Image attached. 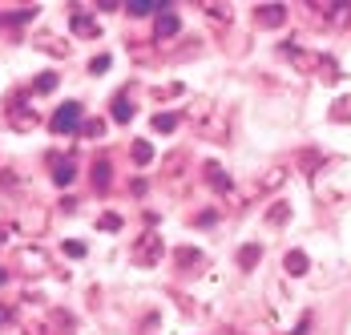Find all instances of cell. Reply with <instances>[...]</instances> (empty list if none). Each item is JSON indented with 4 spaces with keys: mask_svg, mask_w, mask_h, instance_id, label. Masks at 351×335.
I'll return each mask as SVG.
<instances>
[{
    "mask_svg": "<svg viewBox=\"0 0 351 335\" xmlns=\"http://www.w3.org/2000/svg\"><path fill=\"white\" fill-rule=\"evenodd\" d=\"M109 113H113V122H121V126H125V122H134V105H130V101L121 97V93L113 97V105H109Z\"/></svg>",
    "mask_w": 351,
    "mask_h": 335,
    "instance_id": "obj_13",
    "label": "cell"
},
{
    "mask_svg": "<svg viewBox=\"0 0 351 335\" xmlns=\"http://www.w3.org/2000/svg\"><path fill=\"white\" fill-rule=\"evenodd\" d=\"M81 134H89V137H101V134H106V126H101V122L93 117V122H85V126H81Z\"/></svg>",
    "mask_w": 351,
    "mask_h": 335,
    "instance_id": "obj_25",
    "label": "cell"
},
{
    "mask_svg": "<svg viewBox=\"0 0 351 335\" xmlns=\"http://www.w3.org/2000/svg\"><path fill=\"white\" fill-rule=\"evenodd\" d=\"M25 335H49V327H45V323H29V327H25Z\"/></svg>",
    "mask_w": 351,
    "mask_h": 335,
    "instance_id": "obj_30",
    "label": "cell"
},
{
    "mask_svg": "<svg viewBox=\"0 0 351 335\" xmlns=\"http://www.w3.org/2000/svg\"><path fill=\"white\" fill-rule=\"evenodd\" d=\"M206 16H210L218 29H226L230 25V4H206Z\"/></svg>",
    "mask_w": 351,
    "mask_h": 335,
    "instance_id": "obj_17",
    "label": "cell"
},
{
    "mask_svg": "<svg viewBox=\"0 0 351 335\" xmlns=\"http://www.w3.org/2000/svg\"><path fill=\"white\" fill-rule=\"evenodd\" d=\"M4 279H8V275H4V270H0V287H4Z\"/></svg>",
    "mask_w": 351,
    "mask_h": 335,
    "instance_id": "obj_35",
    "label": "cell"
},
{
    "mask_svg": "<svg viewBox=\"0 0 351 335\" xmlns=\"http://www.w3.org/2000/svg\"><path fill=\"white\" fill-rule=\"evenodd\" d=\"M85 122H81V101H65L57 113H53V134H77Z\"/></svg>",
    "mask_w": 351,
    "mask_h": 335,
    "instance_id": "obj_2",
    "label": "cell"
},
{
    "mask_svg": "<svg viewBox=\"0 0 351 335\" xmlns=\"http://www.w3.org/2000/svg\"><path fill=\"white\" fill-rule=\"evenodd\" d=\"M282 267H287V275H295V279H299V275H307V270H311V259H307L303 251H291V255L282 259Z\"/></svg>",
    "mask_w": 351,
    "mask_h": 335,
    "instance_id": "obj_9",
    "label": "cell"
},
{
    "mask_svg": "<svg viewBox=\"0 0 351 335\" xmlns=\"http://www.w3.org/2000/svg\"><path fill=\"white\" fill-rule=\"evenodd\" d=\"M73 33L77 36H97V21L85 12H73Z\"/></svg>",
    "mask_w": 351,
    "mask_h": 335,
    "instance_id": "obj_15",
    "label": "cell"
},
{
    "mask_svg": "<svg viewBox=\"0 0 351 335\" xmlns=\"http://www.w3.org/2000/svg\"><path fill=\"white\" fill-rule=\"evenodd\" d=\"M279 182H287V170H282V166H275L271 174H263V182H258V186H263V190H275Z\"/></svg>",
    "mask_w": 351,
    "mask_h": 335,
    "instance_id": "obj_23",
    "label": "cell"
},
{
    "mask_svg": "<svg viewBox=\"0 0 351 335\" xmlns=\"http://www.w3.org/2000/svg\"><path fill=\"white\" fill-rule=\"evenodd\" d=\"M65 255H69V259H81V255H85V242L69 238V242H65Z\"/></svg>",
    "mask_w": 351,
    "mask_h": 335,
    "instance_id": "obj_26",
    "label": "cell"
},
{
    "mask_svg": "<svg viewBox=\"0 0 351 335\" xmlns=\"http://www.w3.org/2000/svg\"><path fill=\"white\" fill-rule=\"evenodd\" d=\"M89 178H93V190L106 194L109 182H113V166H109V162H93V174H89Z\"/></svg>",
    "mask_w": 351,
    "mask_h": 335,
    "instance_id": "obj_8",
    "label": "cell"
},
{
    "mask_svg": "<svg viewBox=\"0 0 351 335\" xmlns=\"http://www.w3.org/2000/svg\"><path fill=\"white\" fill-rule=\"evenodd\" d=\"M97 231H121V214H101L97 218Z\"/></svg>",
    "mask_w": 351,
    "mask_h": 335,
    "instance_id": "obj_24",
    "label": "cell"
},
{
    "mask_svg": "<svg viewBox=\"0 0 351 335\" xmlns=\"http://www.w3.org/2000/svg\"><path fill=\"white\" fill-rule=\"evenodd\" d=\"M8 323H12V311H8V307H0V327H8Z\"/></svg>",
    "mask_w": 351,
    "mask_h": 335,
    "instance_id": "obj_33",
    "label": "cell"
},
{
    "mask_svg": "<svg viewBox=\"0 0 351 335\" xmlns=\"http://www.w3.org/2000/svg\"><path fill=\"white\" fill-rule=\"evenodd\" d=\"M89 69H93V73H106V69H109V57H106V53H101V57H93V65H89Z\"/></svg>",
    "mask_w": 351,
    "mask_h": 335,
    "instance_id": "obj_28",
    "label": "cell"
},
{
    "mask_svg": "<svg viewBox=\"0 0 351 335\" xmlns=\"http://www.w3.org/2000/svg\"><path fill=\"white\" fill-rule=\"evenodd\" d=\"M57 81H61V73H40V77H36V93H53V89H57Z\"/></svg>",
    "mask_w": 351,
    "mask_h": 335,
    "instance_id": "obj_20",
    "label": "cell"
},
{
    "mask_svg": "<svg viewBox=\"0 0 351 335\" xmlns=\"http://www.w3.org/2000/svg\"><path fill=\"white\" fill-rule=\"evenodd\" d=\"M97 8H101V12H113V8H125V4H117V0H97Z\"/></svg>",
    "mask_w": 351,
    "mask_h": 335,
    "instance_id": "obj_31",
    "label": "cell"
},
{
    "mask_svg": "<svg viewBox=\"0 0 351 335\" xmlns=\"http://www.w3.org/2000/svg\"><path fill=\"white\" fill-rule=\"evenodd\" d=\"M130 158H134L138 166H149V162H154V146H149L145 137H138V141L130 146Z\"/></svg>",
    "mask_w": 351,
    "mask_h": 335,
    "instance_id": "obj_12",
    "label": "cell"
},
{
    "mask_svg": "<svg viewBox=\"0 0 351 335\" xmlns=\"http://www.w3.org/2000/svg\"><path fill=\"white\" fill-rule=\"evenodd\" d=\"M166 8H174V4L170 0H125V12L130 16H158Z\"/></svg>",
    "mask_w": 351,
    "mask_h": 335,
    "instance_id": "obj_5",
    "label": "cell"
},
{
    "mask_svg": "<svg viewBox=\"0 0 351 335\" xmlns=\"http://www.w3.org/2000/svg\"><path fill=\"white\" fill-rule=\"evenodd\" d=\"M174 263L182 270H186V267H198V263H202V251H198V246H178V251H174Z\"/></svg>",
    "mask_w": 351,
    "mask_h": 335,
    "instance_id": "obj_11",
    "label": "cell"
},
{
    "mask_svg": "<svg viewBox=\"0 0 351 335\" xmlns=\"http://www.w3.org/2000/svg\"><path fill=\"white\" fill-rule=\"evenodd\" d=\"M287 218H291V206H287V202H275V206L267 210V222H271V227H282Z\"/></svg>",
    "mask_w": 351,
    "mask_h": 335,
    "instance_id": "obj_19",
    "label": "cell"
},
{
    "mask_svg": "<svg viewBox=\"0 0 351 335\" xmlns=\"http://www.w3.org/2000/svg\"><path fill=\"white\" fill-rule=\"evenodd\" d=\"M315 73H319V77H323V81H335V77H339V65H335L331 57H319Z\"/></svg>",
    "mask_w": 351,
    "mask_h": 335,
    "instance_id": "obj_21",
    "label": "cell"
},
{
    "mask_svg": "<svg viewBox=\"0 0 351 335\" xmlns=\"http://www.w3.org/2000/svg\"><path fill=\"white\" fill-rule=\"evenodd\" d=\"M258 259H263V246H258V242H246V246H239V267L250 270Z\"/></svg>",
    "mask_w": 351,
    "mask_h": 335,
    "instance_id": "obj_16",
    "label": "cell"
},
{
    "mask_svg": "<svg viewBox=\"0 0 351 335\" xmlns=\"http://www.w3.org/2000/svg\"><path fill=\"white\" fill-rule=\"evenodd\" d=\"M206 182H210V186H218V190H230V178H226V170L218 166V162H206Z\"/></svg>",
    "mask_w": 351,
    "mask_h": 335,
    "instance_id": "obj_14",
    "label": "cell"
},
{
    "mask_svg": "<svg viewBox=\"0 0 351 335\" xmlns=\"http://www.w3.org/2000/svg\"><path fill=\"white\" fill-rule=\"evenodd\" d=\"M21 267L29 270V275H45V270H49V255H45L40 246H25V251H21Z\"/></svg>",
    "mask_w": 351,
    "mask_h": 335,
    "instance_id": "obj_6",
    "label": "cell"
},
{
    "mask_svg": "<svg viewBox=\"0 0 351 335\" xmlns=\"http://www.w3.org/2000/svg\"><path fill=\"white\" fill-rule=\"evenodd\" d=\"M12 235V231H8V227H0V242H4V238Z\"/></svg>",
    "mask_w": 351,
    "mask_h": 335,
    "instance_id": "obj_34",
    "label": "cell"
},
{
    "mask_svg": "<svg viewBox=\"0 0 351 335\" xmlns=\"http://www.w3.org/2000/svg\"><path fill=\"white\" fill-rule=\"evenodd\" d=\"M178 93H182V89H178V85H166V89H158V93H154V97H178Z\"/></svg>",
    "mask_w": 351,
    "mask_h": 335,
    "instance_id": "obj_32",
    "label": "cell"
},
{
    "mask_svg": "<svg viewBox=\"0 0 351 335\" xmlns=\"http://www.w3.org/2000/svg\"><path fill=\"white\" fill-rule=\"evenodd\" d=\"M254 21H258L263 29H279L282 21H287V4H258V8H254Z\"/></svg>",
    "mask_w": 351,
    "mask_h": 335,
    "instance_id": "obj_4",
    "label": "cell"
},
{
    "mask_svg": "<svg viewBox=\"0 0 351 335\" xmlns=\"http://www.w3.org/2000/svg\"><path fill=\"white\" fill-rule=\"evenodd\" d=\"M182 33V21H178L174 8H166V12H158L154 16V41H170V36Z\"/></svg>",
    "mask_w": 351,
    "mask_h": 335,
    "instance_id": "obj_3",
    "label": "cell"
},
{
    "mask_svg": "<svg viewBox=\"0 0 351 335\" xmlns=\"http://www.w3.org/2000/svg\"><path fill=\"white\" fill-rule=\"evenodd\" d=\"M40 49H45V53H57V57H65V53H69V45H53V41H49V36H45V41H40Z\"/></svg>",
    "mask_w": 351,
    "mask_h": 335,
    "instance_id": "obj_27",
    "label": "cell"
},
{
    "mask_svg": "<svg viewBox=\"0 0 351 335\" xmlns=\"http://www.w3.org/2000/svg\"><path fill=\"white\" fill-rule=\"evenodd\" d=\"M162 255H166V242H162V235H154V231L141 235L138 246H134V263H138V267H154Z\"/></svg>",
    "mask_w": 351,
    "mask_h": 335,
    "instance_id": "obj_1",
    "label": "cell"
},
{
    "mask_svg": "<svg viewBox=\"0 0 351 335\" xmlns=\"http://www.w3.org/2000/svg\"><path fill=\"white\" fill-rule=\"evenodd\" d=\"M178 122H182L178 113H154V130H158V134H174Z\"/></svg>",
    "mask_w": 351,
    "mask_h": 335,
    "instance_id": "obj_18",
    "label": "cell"
},
{
    "mask_svg": "<svg viewBox=\"0 0 351 335\" xmlns=\"http://www.w3.org/2000/svg\"><path fill=\"white\" fill-rule=\"evenodd\" d=\"M8 122H12V130H33L36 109H12V105H8Z\"/></svg>",
    "mask_w": 351,
    "mask_h": 335,
    "instance_id": "obj_10",
    "label": "cell"
},
{
    "mask_svg": "<svg viewBox=\"0 0 351 335\" xmlns=\"http://www.w3.org/2000/svg\"><path fill=\"white\" fill-rule=\"evenodd\" d=\"M307 332H311V315H303V319H299V327H295L291 335H307Z\"/></svg>",
    "mask_w": 351,
    "mask_h": 335,
    "instance_id": "obj_29",
    "label": "cell"
},
{
    "mask_svg": "<svg viewBox=\"0 0 351 335\" xmlns=\"http://www.w3.org/2000/svg\"><path fill=\"white\" fill-rule=\"evenodd\" d=\"M331 122H351V97H339L331 105Z\"/></svg>",
    "mask_w": 351,
    "mask_h": 335,
    "instance_id": "obj_22",
    "label": "cell"
},
{
    "mask_svg": "<svg viewBox=\"0 0 351 335\" xmlns=\"http://www.w3.org/2000/svg\"><path fill=\"white\" fill-rule=\"evenodd\" d=\"M49 162H53V182H57V186H69L73 178H77L73 158H49Z\"/></svg>",
    "mask_w": 351,
    "mask_h": 335,
    "instance_id": "obj_7",
    "label": "cell"
}]
</instances>
